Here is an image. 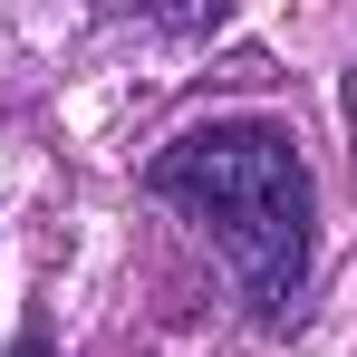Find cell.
<instances>
[{
	"label": "cell",
	"mask_w": 357,
	"mask_h": 357,
	"mask_svg": "<svg viewBox=\"0 0 357 357\" xmlns=\"http://www.w3.org/2000/svg\"><path fill=\"white\" fill-rule=\"evenodd\" d=\"M145 183L183 203L193 222H213V241L232 251L241 290L261 299V319H290L299 290H309V222H319V183H309V155H299L290 126L271 116H222L174 135Z\"/></svg>",
	"instance_id": "cell-1"
},
{
	"label": "cell",
	"mask_w": 357,
	"mask_h": 357,
	"mask_svg": "<svg viewBox=\"0 0 357 357\" xmlns=\"http://www.w3.org/2000/svg\"><path fill=\"white\" fill-rule=\"evenodd\" d=\"M348 126H357V68H348Z\"/></svg>",
	"instance_id": "cell-4"
},
{
	"label": "cell",
	"mask_w": 357,
	"mask_h": 357,
	"mask_svg": "<svg viewBox=\"0 0 357 357\" xmlns=\"http://www.w3.org/2000/svg\"><path fill=\"white\" fill-rule=\"evenodd\" d=\"M10 357H49V338H39V328H29V338H20V348H10Z\"/></svg>",
	"instance_id": "cell-3"
},
{
	"label": "cell",
	"mask_w": 357,
	"mask_h": 357,
	"mask_svg": "<svg viewBox=\"0 0 357 357\" xmlns=\"http://www.w3.org/2000/svg\"><path fill=\"white\" fill-rule=\"evenodd\" d=\"M116 10H135V20H155V29H183V39L222 20V0H116Z\"/></svg>",
	"instance_id": "cell-2"
}]
</instances>
